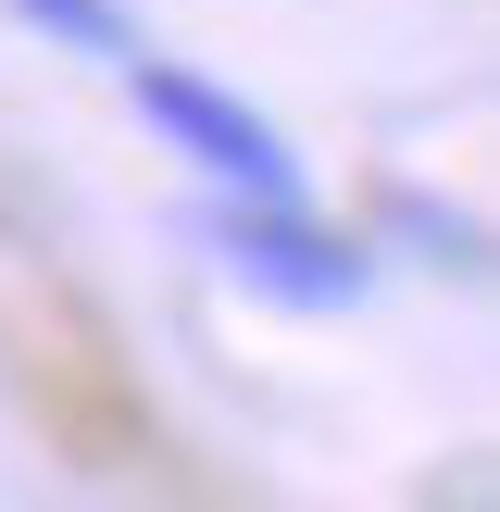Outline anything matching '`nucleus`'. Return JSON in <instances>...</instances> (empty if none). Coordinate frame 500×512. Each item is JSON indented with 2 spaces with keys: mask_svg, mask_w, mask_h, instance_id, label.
<instances>
[{
  "mask_svg": "<svg viewBox=\"0 0 500 512\" xmlns=\"http://www.w3.org/2000/svg\"><path fill=\"white\" fill-rule=\"evenodd\" d=\"M138 125H150V138H175L225 200H300L288 138H275L238 88H213V75H188V63H138Z\"/></svg>",
  "mask_w": 500,
  "mask_h": 512,
  "instance_id": "nucleus-1",
  "label": "nucleus"
},
{
  "mask_svg": "<svg viewBox=\"0 0 500 512\" xmlns=\"http://www.w3.org/2000/svg\"><path fill=\"white\" fill-rule=\"evenodd\" d=\"M25 25H50V38L63 50H100V63H125V50H138V25L113 13V0H13Z\"/></svg>",
  "mask_w": 500,
  "mask_h": 512,
  "instance_id": "nucleus-3",
  "label": "nucleus"
},
{
  "mask_svg": "<svg viewBox=\"0 0 500 512\" xmlns=\"http://www.w3.org/2000/svg\"><path fill=\"white\" fill-rule=\"evenodd\" d=\"M200 238H213V263L238 275V288L288 300V313H338V300H363V250H350L338 225H313L300 200H225Z\"/></svg>",
  "mask_w": 500,
  "mask_h": 512,
  "instance_id": "nucleus-2",
  "label": "nucleus"
}]
</instances>
